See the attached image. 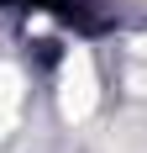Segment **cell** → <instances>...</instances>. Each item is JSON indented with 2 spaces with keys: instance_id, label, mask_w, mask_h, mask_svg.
<instances>
[{
  "instance_id": "6da1fadb",
  "label": "cell",
  "mask_w": 147,
  "mask_h": 153,
  "mask_svg": "<svg viewBox=\"0 0 147 153\" xmlns=\"http://www.w3.org/2000/svg\"><path fill=\"white\" fill-rule=\"evenodd\" d=\"M100 100V79H95V58H89V48H74L68 58H63V74H58V106L68 122H84L89 111Z\"/></svg>"
},
{
  "instance_id": "7a4b0ae2",
  "label": "cell",
  "mask_w": 147,
  "mask_h": 153,
  "mask_svg": "<svg viewBox=\"0 0 147 153\" xmlns=\"http://www.w3.org/2000/svg\"><path fill=\"white\" fill-rule=\"evenodd\" d=\"M21 95H26L21 74H16L11 63H0V137H5L16 127V116H21Z\"/></svg>"
},
{
  "instance_id": "3957f363",
  "label": "cell",
  "mask_w": 147,
  "mask_h": 153,
  "mask_svg": "<svg viewBox=\"0 0 147 153\" xmlns=\"http://www.w3.org/2000/svg\"><path fill=\"white\" fill-rule=\"evenodd\" d=\"M132 90H137V95H147V69H132Z\"/></svg>"
}]
</instances>
